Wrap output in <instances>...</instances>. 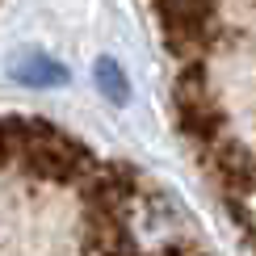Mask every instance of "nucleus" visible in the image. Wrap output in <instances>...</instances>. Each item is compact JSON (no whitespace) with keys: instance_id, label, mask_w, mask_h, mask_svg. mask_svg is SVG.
<instances>
[{"instance_id":"obj_1","label":"nucleus","mask_w":256,"mask_h":256,"mask_svg":"<svg viewBox=\"0 0 256 256\" xmlns=\"http://www.w3.org/2000/svg\"><path fill=\"white\" fill-rule=\"evenodd\" d=\"M0 256H210L152 176L38 114H0Z\"/></svg>"},{"instance_id":"obj_2","label":"nucleus","mask_w":256,"mask_h":256,"mask_svg":"<svg viewBox=\"0 0 256 256\" xmlns=\"http://www.w3.org/2000/svg\"><path fill=\"white\" fill-rule=\"evenodd\" d=\"M172 63V114L256 248V0H147Z\"/></svg>"}]
</instances>
